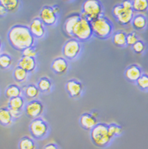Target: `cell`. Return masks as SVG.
I'll return each instance as SVG.
<instances>
[{
    "mask_svg": "<svg viewBox=\"0 0 148 149\" xmlns=\"http://www.w3.org/2000/svg\"><path fill=\"white\" fill-rule=\"evenodd\" d=\"M10 45L17 51L22 52L27 48L34 46L35 38L28 26L15 25L10 29L7 34Z\"/></svg>",
    "mask_w": 148,
    "mask_h": 149,
    "instance_id": "1",
    "label": "cell"
},
{
    "mask_svg": "<svg viewBox=\"0 0 148 149\" xmlns=\"http://www.w3.org/2000/svg\"><path fill=\"white\" fill-rule=\"evenodd\" d=\"M90 138L92 143L101 148L108 147L113 140L108 135V125L104 123H98L90 130Z\"/></svg>",
    "mask_w": 148,
    "mask_h": 149,
    "instance_id": "2",
    "label": "cell"
},
{
    "mask_svg": "<svg viewBox=\"0 0 148 149\" xmlns=\"http://www.w3.org/2000/svg\"><path fill=\"white\" fill-rule=\"evenodd\" d=\"M90 23L94 36L96 37L99 39H107L111 36L113 26L106 17L101 16Z\"/></svg>",
    "mask_w": 148,
    "mask_h": 149,
    "instance_id": "3",
    "label": "cell"
},
{
    "mask_svg": "<svg viewBox=\"0 0 148 149\" xmlns=\"http://www.w3.org/2000/svg\"><path fill=\"white\" fill-rule=\"evenodd\" d=\"M101 16H103V7L101 2L96 0H87L83 3L80 17L91 22Z\"/></svg>",
    "mask_w": 148,
    "mask_h": 149,
    "instance_id": "4",
    "label": "cell"
},
{
    "mask_svg": "<svg viewBox=\"0 0 148 149\" xmlns=\"http://www.w3.org/2000/svg\"><path fill=\"white\" fill-rule=\"evenodd\" d=\"M93 35L94 33L90 22L80 17V19L72 31V37L79 41H85L90 39Z\"/></svg>",
    "mask_w": 148,
    "mask_h": 149,
    "instance_id": "5",
    "label": "cell"
},
{
    "mask_svg": "<svg viewBox=\"0 0 148 149\" xmlns=\"http://www.w3.org/2000/svg\"><path fill=\"white\" fill-rule=\"evenodd\" d=\"M49 125L41 118L34 119L29 124V132L34 139H43L49 133Z\"/></svg>",
    "mask_w": 148,
    "mask_h": 149,
    "instance_id": "6",
    "label": "cell"
},
{
    "mask_svg": "<svg viewBox=\"0 0 148 149\" xmlns=\"http://www.w3.org/2000/svg\"><path fill=\"white\" fill-rule=\"evenodd\" d=\"M113 15L117 18V22L121 26H126L131 23L134 17L132 9H128L120 5H116L113 8Z\"/></svg>",
    "mask_w": 148,
    "mask_h": 149,
    "instance_id": "7",
    "label": "cell"
},
{
    "mask_svg": "<svg viewBox=\"0 0 148 149\" xmlns=\"http://www.w3.org/2000/svg\"><path fill=\"white\" fill-rule=\"evenodd\" d=\"M82 46L80 44V41H79L74 38L68 40L63 47V56H65L67 59L69 60H73L77 57L81 52Z\"/></svg>",
    "mask_w": 148,
    "mask_h": 149,
    "instance_id": "8",
    "label": "cell"
},
{
    "mask_svg": "<svg viewBox=\"0 0 148 149\" xmlns=\"http://www.w3.org/2000/svg\"><path fill=\"white\" fill-rule=\"evenodd\" d=\"M25 112L26 116L33 120L40 118L44 113V105L37 99L29 101L25 106Z\"/></svg>",
    "mask_w": 148,
    "mask_h": 149,
    "instance_id": "9",
    "label": "cell"
},
{
    "mask_svg": "<svg viewBox=\"0 0 148 149\" xmlns=\"http://www.w3.org/2000/svg\"><path fill=\"white\" fill-rule=\"evenodd\" d=\"M39 18L44 23V25L48 26H53L57 22V15L53 11L52 7L49 6H44L41 8Z\"/></svg>",
    "mask_w": 148,
    "mask_h": 149,
    "instance_id": "10",
    "label": "cell"
},
{
    "mask_svg": "<svg viewBox=\"0 0 148 149\" xmlns=\"http://www.w3.org/2000/svg\"><path fill=\"white\" fill-rule=\"evenodd\" d=\"M66 90L70 97H79L83 93V86L79 81L71 79L66 84Z\"/></svg>",
    "mask_w": 148,
    "mask_h": 149,
    "instance_id": "11",
    "label": "cell"
},
{
    "mask_svg": "<svg viewBox=\"0 0 148 149\" xmlns=\"http://www.w3.org/2000/svg\"><path fill=\"white\" fill-rule=\"evenodd\" d=\"M28 28L34 38H41L45 34L44 25L39 17H35L31 22Z\"/></svg>",
    "mask_w": 148,
    "mask_h": 149,
    "instance_id": "12",
    "label": "cell"
},
{
    "mask_svg": "<svg viewBox=\"0 0 148 149\" xmlns=\"http://www.w3.org/2000/svg\"><path fill=\"white\" fill-rule=\"evenodd\" d=\"M68 67L69 64L65 58L58 57L52 61L51 68L54 73L61 75V74H65L67 71L68 70Z\"/></svg>",
    "mask_w": 148,
    "mask_h": 149,
    "instance_id": "13",
    "label": "cell"
},
{
    "mask_svg": "<svg viewBox=\"0 0 148 149\" xmlns=\"http://www.w3.org/2000/svg\"><path fill=\"white\" fill-rule=\"evenodd\" d=\"M142 74V70L136 64H131L128 66L124 72V76L127 80L131 83H136Z\"/></svg>",
    "mask_w": 148,
    "mask_h": 149,
    "instance_id": "14",
    "label": "cell"
},
{
    "mask_svg": "<svg viewBox=\"0 0 148 149\" xmlns=\"http://www.w3.org/2000/svg\"><path fill=\"white\" fill-rule=\"evenodd\" d=\"M79 123L81 126L85 130H92L98 124L97 118H94L91 113H85L81 115Z\"/></svg>",
    "mask_w": 148,
    "mask_h": 149,
    "instance_id": "15",
    "label": "cell"
},
{
    "mask_svg": "<svg viewBox=\"0 0 148 149\" xmlns=\"http://www.w3.org/2000/svg\"><path fill=\"white\" fill-rule=\"evenodd\" d=\"M17 67L24 69L28 72H32L34 71L37 67V61L35 58L22 57L17 63Z\"/></svg>",
    "mask_w": 148,
    "mask_h": 149,
    "instance_id": "16",
    "label": "cell"
},
{
    "mask_svg": "<svg viewBox=\"0 0 148 149\" xmlns=\"http://www.w3.org/2000/svg\"><path fill=\"white\" fill-rule=\"evenodd\" d=\"M79 19L80 15H79V14L72 15L67 18V20H66L65 23H64V29H65L66 33L69 36L72 37V31H73L74 26L77 24Z\"/></svg>",
    "mask_w": 148,
    "mask_h": 149,
    "instance_id": "17",
    "label": "cell"
},
{
    "mask_svg": "<svg viewBox=\"0 0 148 149\" xmlns=\"http://www.w3.org/2000/svg\"><path fill=\"white\" fill-rule=\"evenodd\" d=\"M131 25L135 30H142L147 26V19L142 14H138L134 15L133 19L131 21Z\"/></svg>",
    "mask_w": 148,
    "mask_h": 149,
    "instance_id": "18",
    "label": "cell"
},
{
    "mask_svg": "<svg viewBox=\"0 0 148 149\" xmlns=\"http://www.w3.org/2000/svg\"><path fill=\"white\" fill-rule=\"evenodd\" d=\"M13 120L14 118H12L9 108H0V125L3 126H9L13 123Z\"/></svg>",
    "mask_w": 148,
    "mask_h": 149,
    "instance_id": "19",
    "label": "cell"
},
{
    "mask_svg": "<svg viewBox=\"0 0 148 149\" xmlns=\"http://www.w3.org/2000/svg\"><path fill=\"white\" fill-rule=\"evenodd\" d=\"M24 106H25V101L22 96L14 97L9 100L8 108L10 109L22 111Z\"/></svg>",
    "mask_w": 148,
    "mask_h": 149,
    "instance_id": "20",
    "label": "cell"
},
{
    "mask_svg": "<svg viewBox=\"0 0 148 149\" xmlns=\"http://www.w3.org/2000/svg\"><path fill=\"white\" fill-rule=\"evenodd\" d=\"M127 34L124 31L116 32L113 36V42L116 46L118 47H124L127 45Z\"/></svg>",
    "mask_w": 148,
    "mask_h": 149,
    "instance_id": "21",
    "label": "cell"
},
{
    "mask_svg": "<svg viewBox=\"0 0 148 149\" xmlns=\"http://www.w3.org/2000/svg\"><path fill=\"white\" fill-rule=\"evenodd\" d=\"M21 95H22V89L16 84H11L8 86L5 91V95L7 98H9V100L14 97H19Z\"/></svg>",
    "mask_w": 148,
    "mask_h": 149,
    "instance_id": "22",
    "label": "cell"
},
{
    "mask_svg": "<svg viewBox=\"0 0 148 149\" xmlns=\"http://www.w3.org/2000/svg\"><path fill=\"white\" fill-rule=\"evenodd\" d=\"M0 4L4 6L7 12L14 13L17 10L20 2L18 0H0Z\"/></svg>",
    "mask_w": 148,
    "mask_h": 149,
    "instance_id": "23",
    "label": "cell"
},
{
    "mask_svg": "<svg viewBox=\"0 0 148 149\" xmlns=\"http://www.w3.org/2000/svg\"><path fill=\"white\" fill-rule=\"evenodd\" d=\"M18 149H37L35 141L28 136H24L18 143Z\"/></svg>",
    "mask_w": 148,
    "mask_h": 149,
    "instance_id": "24",
    "label": "cell"
},
{
    "mask_svg": "<svg viewBox=\"0 0 148 149\" xmlns=\"http://www.w3.org/2000/svg\"><path fill=\"white\" fill-rule=\"evenodd\" d=\"M132 2V10L135 12L143 13L148 10L147 0H134Z\"/></svg>",
    "mask_w": 148,
    "mask_h": 149,
    "instance_id": "25",
    "label": "cell"
},
{
    "mask_svg": "<svg viewBox=\"0 0 148 149\" xmlns=\"http://www.w3.org/2000/svg\"><path fill=\"white\" fill-rule=\"evenodd\" d=\"M40 94V91L38 89L37 86L34 84H30L28 86H26V90H25V95L28 99H31V100H35Z\"/></svg>",
    "mask_w": 148,
    "mask_h": 149,
    "instance_id": "26",
    "label": "cell"
},
{
    "mask_svg": "<svg viewBox=\"0 0 148 149\" xmlns=\"http://www.w3.org/2000/svg\"><path fill=\"white\" fill-rule=\"evenodd\" d=\"M51 86H52V84H51V80L47 77L40 78L37 83V87L39 91L44 93L51 91Z\"/></svg>",
    "mask_w": 148,
    "mask_h": 149,
    "instance_id": "27",
    "label": "cell"
},
{
    "mask_svg": "<svg viewBox=\"0 0 148 149\" xmlns=\"http://www.w3.org/2000/svg\"><path fill=\"white\" fill-rule=\"evenodd\" d=\"M13 75H14V79L17 82L22 83L24 81H26L28 77V72L19 67H16L14 69Z\"/></svg>",
    "mask_w": 148,
    "mask_h": 149,
    "instance_id": "28",
    "label": "cell"
},
{
    "mask_svg": "<svg viewBox=\"0 0 148 149\" xmlns=\"http://www.w3.org/2000/svg\"><path fill=\"white\" fill-rule=\"evenodd\" d=\"M108 132L109 136L113 139L115 136H119L123 133L122 127L117 124H109L108 125Z\"/></svg>",
    "mask_w": 148,
    "mask_h": 149,
    "instance_id": "29",
    "label": "cell"
},
{
    "mask_svg": "<svg viewBox=\"0 0 148 149\" xmlns=\"http://www.w3.org/2000/svg\"><path fill=\"white\" fill-rule=\"evenodd\" d=\"M13 63L11 56L7 53H2L0 54V68L6 70L11 66Z\"/></svg>",
    "mask_w": 148,
    "mask_h": 149,
    "instance_id": "30",
    "label": "cell"
},
{
    "mask_svg": "<svg viewBox=\"0 0 148 149\" xmlns=\"http://www.w3.org/2000/svg\"><path fill=\"white\" fill-rule=\"evenodd\" d=\"M137 86L142 91H148V74H142L136 82Z\"/></svg>",
    "mask_w": 148,
    "mask_h": 149,
    "instance_id": "31",
    "label": "cell"
},
{
    "mask_svg": "<svg viewBox=\"0 0 148 149\" xmlns=\"http://www.w3.org/2000/svg\"><path fill=\"white\" fill-rule=\"evenodd\" d=\"M23 57H30L35 58L37 55V49L35 48L34 46L27 48L25 50H23L22 52Z\"/></svg>",
    "mask_w": 148,
    "mask_h": 149,
    "instance_id": "32",
    "label": "cell"
},
{
    "mask_svg": "<svg viewBox=\"0 0 148 149\" xmlns=\"http://www.w3.org/2000/svg\"><path fill=\"white\" fill-rule=\"evenodd\" d=\"M132 49L136 54H141L145 51L146 49V45L142 40H139L134 45L132 46Z\"/></svg>",
    "mask_w": 148,
    "mask_h": 149,
    "instance_id": "33",
    "label": "cell"
},
{
    "mask_svg": "<svg viewBox=\"0 0 148 149\" xmlns=\"http://www.w3.org/2000/svg\"><path fill=\"white\" fill-rule=\"evenodd\" d=\"M126 40H127V45L132 47L139 40V38L135 33H130L127 34Z\"/></svg>",
    "mask_w": 148,
    "mask_h": 149,
    "instance_id": "34",
    "label": "cell"
},
{
    "mask_svg": "<svg viewBox=\"0 0 148 149\" xmlns=\"http://www.w3.org/2000/svg\"><path fill=\"white\" fill-rule=\"evenodd\" d=\"M10 113H11L12 118H14V119H17V118H20L21 115H22V111H20V110H14V109H10Z\"/></svg>",
    "mask_w": 148,
    "mask_h": 149,
    "instance_id": "35",
    "label": "cell"
},
{
    "mask_svg": "<svg viewBox=\"0 0 148 149\" xmlns=\"http://www.w3.org/2000/svg\"><path fill=\"white\" fill-rule=\"evenodd\" d=\"M43 149H60L59 147L57 145L56 143H47L45 146L44 147Z\"/></svg>",
    "mask_w": 148,
    "mask_h": 149,
    "instance_id": "36",
    "label": "cell"
},
{
    "mask_svg": "<svg viewBox=\"0 0 148 149\" xmlns=\"http://www.w3.org/2000/svg\"><path fill=\"white\" fill-rule=\"evenodd\" d=\"M6 13H7V10L4 8V6L0 4V17H3L4 15H6Z\"/></svg>",
    "mask_w": 148,
    "mask_h": 149,
    "instance_id": "37",
    "label": "cell"
},
{
    "mask_svg": "<svg viewBox=\"0 0 148 149\" xmlns=\"http://www.w3.org/2000/svg\"><path fill=\"white\" fill-rule=\"evenodd\" d=\"M51 7H52V10H53V11H54V13L56 14V15H58L59 14H60V6H57V5H55V6H51Z\"/></svg>",
    "mask_w": 148,
    "mask_h": 149,
    "instance_id": "38",
    "label": "cell"
},
{
    "mask_svg": "<svg viewBox=\"0 0 148 149\" xmlns=\"http://www.w3.org/2000/svg\"><path fill=\"white\" fill-rule=\"evenodd\" d=\"M91 114L93 115V116H94V118H97V116H98V113H97V111H93L91 113Z\"/></svg>",
    "mask_w": 148,
    "mask_h": 149,
    "instance_id": "39",
    "label": "cell"
},
{
    "mask_svg": "<svg viewBox=\"0 0 148 149\" xmlns=\"http://www.w3.org/2000/svg\"><path fill=\"white\" fill-rule=\"evenodd\" d=\"M1 49H2V42H1V40H0V51H1Z\"/></svg>",
    "mask_w": 148,
    "mask_h": 149,
    "instance_id": "40",
    "label": "cell"
}]
</instances>
